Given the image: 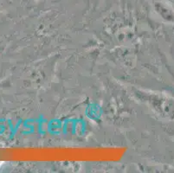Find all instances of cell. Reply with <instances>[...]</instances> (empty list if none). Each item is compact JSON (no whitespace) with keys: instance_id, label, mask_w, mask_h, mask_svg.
<instances>
[{"instance_id":"obj_1","label":"cell","mask_w":174,"mask_h":173,"mask_svg":"<svg viewBox=\"0 0 174 173\" xmlns=\"http://www.w3.org/2000/svg\"><path fill=\"white\" fill-rule=\"evenodd\" d=\"M1 164H1V162H0V165H1Z\"/></svg>"}]
</instances>
